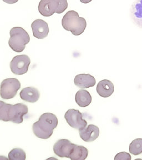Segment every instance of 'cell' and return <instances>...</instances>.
<instances>
[{"label": "cell", "instance_id": "6da1fadb", "mask_svg": "<svg viewBox=\"0 0 142 160\" xmlns=\"http://www.w3.org/2000/svg\"><path fill=\"white\" fill-rule=\"evenodd\" d=\"M57 125L56 116L51 112H46L41 115L39 120L32 125V131L38 138L48 139L51 137Z\"/></svg>", "mask_w": 142, "mask_h": 160}, {"label": "cell", "instance_id": "7a4b0ae2", "mask_svg": "<svg viewBox=\"0 0 142 160\" xmlns=\"http://www.w3.org/2000/svg\"><path fill=\"white\" fill-rule=\"evenodd\" d=\"M28 112V107L24 104L11 105L0 100V120L1 121L21 124L23 121V118Z\"/></svg>", "mask_w": 142, "mask_h": 160}, {"label": "cell", "instance_id": "3957f363", "mask_svg": "<svg viewBox=\"0 0 142 160\" xmlns=\"http://www.w3.org/2000/svg\"><path fill=\"white\" fill-rule=\"evenodd\" d=\"M62 25L64 29L71 32L74 36H78L84 33L86 27V20L79 16L77 12L71 10L67 12L62 20Z\"/></svg>", "mask_w": 142, "mask_h": 160}, {"label": "cell", "instance_id": "277c9868", "mask_svg": "<svg viewBox=\"0 0 142 160\" xmlns=\"http://www.w3.org/2000/svg\"><path fill=\"white\" fill-rule=\"evenodd\" d=\"M8 45L13 51L20 53L25 50L26 45L29 43L30 37L22 27H13L10 30Z\"/></svg>", "mask_w": 142, "mask_h": 160}, {"label": "cell", "instance_id": "5b68a950", "mask_svg": "<svg viewBox=\"0 0 142 160\" xmlns=\"http://www.w3.org/2000/svg\"><path fill=\"white\" fill-rule=\"evenodd\" d=\"M21 83L16 78L6 79L3 80L0 85V96L3 99H11L17 94L20 90Z\"/></svg>", "mask_w": 142, "mask_h": 160}, {"label": "cell", "instance_id": "8992f818", "mask_svg": "<svg viewBox=\"0 0 142 160\" xmlns=\"http://www.w3.org/2000/svg\"><path fill=\"white\" fill-rule=\"evenodd\" d=\"M31 63L29 57L22 54L14 57L10 62V69L16 75H23L27 73Z\"/></svg>", "mask_w": 142, "mask_h": 160}, {"label": "cell", "instance_id": "52a82bcc", "mask_svg": "<svg viewBox=\"0 0 142 160\" xmlns=\"http://www.w3.org/2000/svg\"><path fill=\"white\" fill-rule=\"evenodd\" d=\"M67 122L74 129L81 130L87 125V122L83 119V115L79 110L69 109L64 115Z\"/></svg>", "mask_w": 142, "mask_h": 160}, {"label": "cell", "instance_id": "ba28073f", "mask_svg": "<svg viewBox=\"0 0 142 160\" xmlns=\"http://www.w3.org/2000/svg\"><path fill=\"white\" fill-rule=\"evenodd\" d=\"M76 144L71 142L67 139H60L53 146V151L56 155L60 158H69Z\"/></svg>", "mask_w": 142, "mask_h": 160}, {"label": "cell", "instance_id": "9c48e42d", "mask_svg": "<svg viewBox=\"0 0 142 160\" xmlns=\"http://www.w3.org/2000/svg\"><path fill=\"white\" fill-rule=\"evenodd\" d=\"M33 36L37 39H44L49 33V27L46 22L41 19L34 20L31 24Z\"/></svg>", "mask_w": 142, "mask_h": 160}, {"label": "cell", "instance_id": "30bf717a", "mask_svg": "<svg viewBox=\"0 0 142 160\" xmlns=\"http://www.w3.org/2000/svg\"><path fill=\"white\" fill-rule=\"evenodd\" d=\"M58 8L57 0H41L38 5V11L44 17H49L54 14Z\"/></svg>", "mask_w": 142, "mask_h": 160}, {"label": "cell", "instance_id": "8fae6325", "mask_svg": "<svg viewBox=\"0 0 142 160\" xmlns=\"http://www.w3.org/2000/svg\"><path fill=\"white\" fill-rule=\"evenodd\" d=\"M79 136L85 142H92L96 140L99 135V129L98 126L91 124L82 130H79Z\"/></svg>", "mask_w": 142, "mask_h": 160}, {"label": "cell", "instance_id": "7c38bea8", "mask_svg": "<svg viewBox=\"0 0 142 160\" xmlns=\"http://www.w3.org/2000/svg\"><path fill=\"white\" fill-rule=\"evenodd\" d=\"M74 84L81 89H87L96 85L94 77L89 74H81L76 75L74 79Z\"/></svg>", "mask_w": 142, "mask_h": 160}, {"label": "cell", "instance_id": "4fadbf2b", "mask_svg": "<svg viewBox=\"0 0 142 160\" xmlns=\"http://www.w3.org/2000/svg\"><path fill=\"white\" fill-rule=\"evenodd\" d=\"M96 90L98 95L100 97L108 98L113 94L114 91V87L111 81L104 79L98 82Z\"/></svg>", "mask_w": 142, "mask_h": 160}, {"label": "cell", "instance_id": "5bb4252c", "mask_svg": "<svg viewBox=\"0 0 142 160\" xmlns=\"http://www.w3.org/2000/svg\"><path fill=\"white\" fill-rule=\"evenodd\" d=\"M20 98L25 102L31 103L36 102L39 100L40 93L39 90L32 87L23 88L20 93Z\"/></svg>", "mask_w": 142, "mask_h": 160}, {"label": "cell", "instance_id": "9a60e30c", "mask_svg": "<svg viewBox=\"0 0 142 160\" xmlns=\"http://www.w3.org/2000/svg\"><path fill=\"white\" fill-rule=\"evenodd\" d=\"M130 16L135 24L142 28V0H135L133 3Z\"/></svg>", "mask_w": 142, "mask_h": 160}, {"label": "cell", "instance_id": "2e32d148", "mask_svg": "<svg viewBox=\"0 0 142 160\" xmlns=\"http://www.w3.org/2000/svg\"><path fill=\"white\" fill-rule=\"evenodd\" d=\"M75 100L79 106L84 108L91 104L92 97L87 90L81 89L76 92Z\"/></svg>", "mask_w": 142, "mask_h": 160}, {"label": "cell", "instance_id": "e0dca14e", "mask_svg": "<svg viewBox=\"0 0 142 160\" xmlns=\"http://www.w3.org/2000/svg\"><path fill=\"white\" fill-rule=\"evenodd\" d=\"M88 155L87 148L83 146L76 145L71 153L69 158L72 160H86Z\"/></svg>", "mask_w": 142, "mask_h": 160}, {"label": "cell", "instance_id": "ac0fdd59", "mask_svg": "<svg viewBox=\"0 0 142 160\" xmlns=\"http://www.w3.org/2000/svg\"><path fill=\"white\" fill-rule=\"evenodd\" d=\"M129 152L133 155H139L142 153V138H136L130 143Z\"/></svg>", "mask_w": 142, "mask_h": 160}, {"label": "cell", "instance_id": "d6986e66", "mask_svg": "<svg viewBox=\"0 0 142 160\" xmlns=\"http://www.w3.org/2000/svg\"><path fill=\"white\" fill-rule=\"evenodd\" d=\"M26 158V152L21 148H13L8 153V159L10 160H25Z\"/></svg>", "mask_w": 142, "mask_h": 160}, {"label": "cell", "instance_id": "ffe728a7", "mask_svg": "<svg viewBox=\"0 0 142 160\" xmlns=\"http://www.w3.org/2000/svg\"><path fill=\"white\" fill-rule=\"evenodd\" d=\"M58 2V8L56 13L61 14L68 8V2L67 0H57Z\"/></svg>", "mask_w": 142, "mask_h": 160}, {"label": "cell", "instance_id": "44dd1931", "mask_svg": "<svg viewBox=\"0 0 142 160\" xmlns=\"http://www.w3.org/2000/svg\"><path fill=\"white\" fill-rule=\"evenodd\" d=\"M132 158L130 155L126 152L118 153L114 158V160H130Z\"/></svg>", "mask_w": 142, "mask_h": 160}, {"label": "cell", "instance_id": "7402d4cb", "mask_svg": "<svg viewBox=\"0 0 142 160\" xmlns=\"http://www.w3.org/2000/svg\"><path fill=\"white\" fill-rule=\"evenodd\" d=\"M4 2L8 4H15L18 2V0H3Z\"/></svg>", "mask_w": 142, "mask_h": 160}, {"label": "cell", "instance_id": "603a6c76", "mask_svg": "<svg viewBox=\"0 0 142 160\" xmlns=\"http://www.w3.org/2000/svg\"><path fill=\"white\" fill-rule=\"evenodd\" d=\"M92 0H80L81 2L84 3V4H87L88 3L91 2Z\"/></svg>", "mask_w": 142, "mask_h": 160}]
</instances>
